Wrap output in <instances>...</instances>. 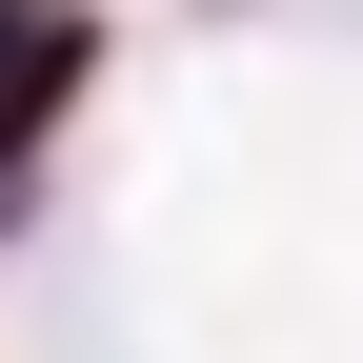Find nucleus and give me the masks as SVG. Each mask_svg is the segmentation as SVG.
<instances>
[{
	"instance_id": "f257e3e1",
	"label": "nucleus",
	"mask_w": 363,
	"mask_h": 363,
	"mask_svg": "<svg viewBox=\"0 0 363 363\" xmlns=\"http://www.w3.org/2000/svg\"><path fill=\"white\" fill-rule=\"evenodd\" d=\"M81 61H101V21H81V0H0V142H21Z\"/></svg>"
}]
</instances>
